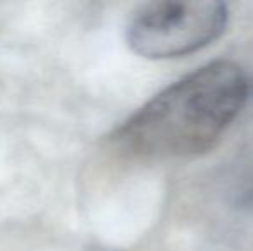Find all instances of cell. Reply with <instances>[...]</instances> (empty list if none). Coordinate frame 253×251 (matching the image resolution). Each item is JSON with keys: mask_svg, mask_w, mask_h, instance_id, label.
<instances>
[{"mask_svg": "<svg viewBox=\"0 0 253 251\" xmlns=\"http://www.w3.org/2000/svg\"><path fill=\"white\" fill-rule=\"evenodd\" d=\"M248 95L243 69L213 61L143 105L114 133L126 151L147 158L195 157L212 150Z\"/></svg>", "mask_w": 253, "mask_h": 251, "instance_id": "1", "label": "cell"}, {"mask_svg": "<svg viewBox=\"0 0 253 251\" xmlns=\"http://www.w3.org/2000/svg\"><path fill=\"white\" fill-rule=\"evenodd\" d=\"M227 21V5L217 0L152 2L131 17L126 40L140 57L177 59L213 43Z\"/></svg>", "mask_w": 253, "mask_h": 251, "instance_id": "2", "label": "cell"}]
</instances>
